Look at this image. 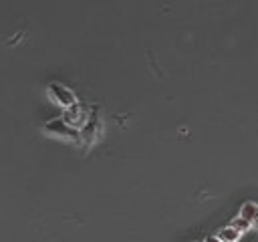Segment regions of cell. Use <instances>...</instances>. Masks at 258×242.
Segmentation results:
<instances>
[{
    "label": "cell",
    "instance_id": "obj_2",
    "mask_svg": "<svg viewBox=\"0 0 258 242\" xmlns=\"http://www.w3.org/2000/svg\"><path fill=\"white\" fill-rule=\"evenodd\" d=\"M46 97H48L54 105H58V107H62V109H69V107H73V105L79 103L75 91H73L71 87L58 83V81H52V83L46 85Z\"/></svg>",
    "mask_w": 258,
    "mask_h": 242
},
{
    "label": "cell",
    "instance_id": "obj_5",
    "mask_svg": "<svg viewBox=\"0 0 258 242\" xmlns=\"http://www.w3.org/2000/svg\"><path fill=\"white\" fill-rule=\"evenodd\" d=\"M238 216H240V218H244L246 222L254 224V222H256V218H258V204H256V202H244V204L240 206Z\"/></svg>",
    "mask_w": 258,
    "mask_h": 242
},
{
    "label": "cell",
    "instance_id": "obj_7",
    "mask_svg": "<svg viewBox=\"0 0 258 242\" xmlns=\"http://www.w3.org/2000/svg\"><path fill=\"white\" fill-rule=\"evenodd\" d=\"M228 226H232V228H234V230H238L240 234H244V232H248V230L252 228V224H250V222H246V220H244V218H240V216L232 218Z\"/></svg>",
    "mask_w": 258,
    "mask_h": 242
},
{
    "label": "cell",
    "instance_id": "obj_1",
    "mask_svg": "<svg viewBox=\"0 0 258 242\" xmlns=\"http://www.w3.org/2000/svg\"><path fill=\"white\" fill-rule=\"evenodd\" d=\"M40 131L52 139H58V141H67V143H81V135H79V129L71 127L62 117H54V119H48L42 123Z\"/></svg>",
    "mask_w": 258,
    "mask_h": 242
},
{
    "label": "cell",
    "instance_id": "obj_8",
    "mask_svg": "<svg viewBox=\"0 0 258 242\" xmlns=\"http://www.w3.org/2000/svg\"><path fill=\"white\" fill-rule=\"evenodd\" d=\"M202 242H222V240H220V238H218L216 234H208V236H206V238H204Z\"/></svg>",
    "mask_w": 258,
    "mask_h": 242
},
{
    "label": "cell",
    "instance_id": "obj_6",
    "mask_svg": "<svg viewBox=\"0 0 258 242\" xmlns=\"http://www.w3.org/2000/svg\"><path fill=\"white\" fill-rule=\"evenodd\" d=\"M216 236H218L222 242H238V240L242 238V234H240L238 230H234L232 226H224Z\"/></svg>",
    "mask_w": 258,
    "mask_h": 242
},
{
    "label": "cell",
    "instance_id": "obj_4",
    "mask_svg": "<svg viewBox=\"0 0 258 242\" xmlns=\"http://www.w3.org/2000/svg\"><path fill=\"white\" fill-rule=\"evenodd\" d=\"M62 119H64L71 127H75V129H79V131H81V127H83V125L87 123V119H89V113L85 111V107H83L81 103H77V105H73V107L64 109Z\"/></svg>",
    "mask_w": 258,
    "mask_h": 242
},
{
    "label": "cell",
    "instance_id": "obj_9",
    "mask_svg": "<svg viewBox=\"0 0 258 242\" xmlns=\"http://www.w3.org/2000/svg\"><path fill=\"white\" fill-rule=\"evenodd\" d=\"M252 226H254V228H258V218H256V222H254V224H252Z\"/></svg>",
    "mask_w": 258,
    "mask_h": 242
},
{
    "label": "cell",
    "instance_id": "obj_3",
    "mask_svg": "<svg viewBox=\"0 0 258 242\" xmlns=\"http://www.w3.org/2000/svg\"><path fill=\"white\" fill-rule=\"evenodd\" d=\"M103 133V121H101V115L97 111V107H93V111L89 113V119L87 123L81 127L79 135H81V143H87V145H93Z\"/></svg>",
    "mask_w": 258,
    "mask_h": 242
},
{
    "label": "cell",
    "instance_id": "obj_10",
    "mask_svg": "<svg viewBox=\"0 0 258 242\" xmlns=\"http://www.w3.org/2000/svg\"><path fill=\"white\" fill-rule=\"evenodd\" d=\"M191 242H198V240H191Z\"/></svg>",
    "mask_w": 258,
    "mask_h": 242
}]
</instances>
